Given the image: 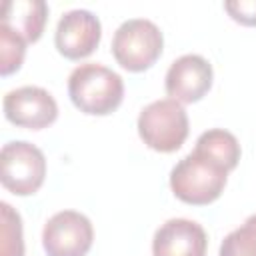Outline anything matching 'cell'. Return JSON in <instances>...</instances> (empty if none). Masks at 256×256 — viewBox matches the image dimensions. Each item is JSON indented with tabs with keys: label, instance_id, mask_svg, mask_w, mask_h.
<instances>
[{
	"label": "cell",
	"instance_id": "obj_1",
	"mask_svg": "<svg viewBox=\"0 0 256 256\" xmlns=\"http://www.w3.org/2000/svg\"><path fill=\"white\" fill-rule=\"evenodd\" d=\"M68 96L80 112L106 116L120 106L124 98V82L120 74L98 62L80 64L68 76Z\"/></svg>",
	"mask_w": 256,
	"mask_h": 256
},
{
	"label": "cell",
	"instance_id": "obj_2",
	"mask_svg": "<svg viewBox=\"0 0 256 256\" xmlns=\"http://www.w3.org/2000/svg\"><path fill=\"white\" fill-rule=\"evenodd\" d=\"M228 172L198 152L186 154L170 172L174 196L192 206H204L220 198Z\"/></svg>",
	"mask_w": 256,
	"mask_h": 256
},
{
	"label": "cell",
	"instance_id": "obj_3",
	"mask_svg": "<svg viewBox=\"0 0 256 256\" xmlns=\"http://www.w3.org/2000/svg\"><path fill=\"white\" fill-rule=\"evenodd\" d=\"M138 134L156 152H176L188 136V114L172 98L154 100L138 116Z\"/></svg>",
	"mask_w": 256,
	"mask_h": 256
},
{
	"label": "cell",
	"instance_id": "obj_4",
	"mask_svg": "<svg viewBox=\"0 0 256 256\" xmlns=\"http://www.w3.org/2000/svg\"><path fill=\"white\" fill-rule=\"evenodd\" d=\"M164 38L160 28L146 18H130L122 22L112 38V54L128 72L150 68L162 54Z\"/></svg>",
	"mask_w": 256,
	"mask_h": 256
},
{
	"label": "cell",
	"instance_id": "obj_5",
	"mask_svg": "<svg viewBox=\"0 0 256 256\" xmlns=\"http://www.w3.org/2000/svg\"><path fill=\"white\" fill-rule=\"evenodd\" d=\"M46 176V158L42 150L26 140H12L0 152V180L16 196L38 192Z\"/></svg>",
	"mask_w": 256,
	"mask_h": 256
},
{
	"label": "cell",
	"instance_id": "obj_6",
	"mask_svg": "<svg viewBox=\"0 0 256 256\" xmlns=\"http://www.w3.org/2000/svg\"><path fill=\"white\" fill-rule=\"evenodd\" d=\"M92 240V222L76 210L56 212L42 230V246L48 256H86Z\"/></svg>",
	"mask_w": 256,
	"mask_h": 256
},
{
	"label": "cell",
	"instance_id": "obj_7",
	"mask_svg": "<svg viewBox=\"0 0 256 256\" xmlns=\"http://www.w3.org/2000/svg\"><path fill=\"white\" fill-rule=\"evenodd\" d=\"M2 108L8 122L30 130L46 128L58 116V104L54 96L40 86H20L10 90L4 96Z\"/></svg>",
	"mask_w": 256,
	"mask_h": 256
},
{
	"label": "cell",
	"instance_id": "obj_8",
	"mask_svg": "<svg viewBox=\"0 0 256 256\" xmlns=\"http://www.w3.org/2000/svg\"><path fill=\"white\" fill-rule=\"evenodd\" d=\"M102 38V26L98 16L90 10H68L62 14L56 26L54 42L58 52L68 60H80L90 56Z\"/></svg>",
	"mask_w": 256,
	"mask_h": 256
},
{
	"label": "cell",
	"instance_id": "obj_9",
	"mask_svg": "<svg viewBox=\"0 0 256 256\" xmlns=\"http://www.w3.org/2000/svg\"><path fill=\"white\" fill-rule=\"evenodd\" d=\"M212 64L200 54H184L176 58L166 72V92L180 104L198 102L212 86Z\"/></svg>",
	"mask_w": 256,
	"mask_h": 256
},
{
	"label": "cell",
	"instance_id": "obj_10",
	"mask_svg": "<svg viewBox=\"0 0 256 256\" xmlns=\"http://www.w3.org/2000/svg\"><path fill=\"white\" fill-rule=\"evenodd\" d=\"M206 246L204 228L188 218L166 220L152 238L154 256H206Z\"/></svg>",
	"mask_w": 256,
	"mask_h": 256
},
{
	"label": "cell",
	"instance_id": "obj_11",
	"mask_svg": "<svg viewBox=\"0 0 256 256\" xmlns=\"http://www.w3.org/2000/svg\"><path fill=\"white\" fill-rule=\"evenodd\" d=\"M48 18V6L44 0H6L0 10L2 26L22 36L26 42H36Z\"/></svg>",
	"mask_w": 256,
	"mask_h": 256
},
{
	"label": "cell",
	"instance_id": "obj_12",
	"mask_svg": "<svg viewBox=\"0 0 256 256\" xmlns=\"http://www.w3.org/2000/svg\"><path fill=\"white\" fill-rule=\"evenodd\" d=\"M194 152L206 156L214 164L222 166L226 172L234 170L240 160V144L236 136L224 128H212L198 136Z\"/></svg>",
	"mask_w": 256,
	"mask_h": 256
},
{
	"label": "cell",
	"instance_id": "obj_13",
	"mask_svg": "<svg viewBox=\"0 0 256 256\" xmlns=\"http://www.w3.org/2000/svg\"><path fill=\"white\" fill-rule=\"evenodd\" d=\"M0 256H24L22 220L8 202H0Z\"/></svg>",
	"mask_w": 256,
	"mask_h": 256
},
{
	"label": "cell",
	"instance_id": "obj_14",
	"mask_svg": "<svg viewBox=\"0 0 256 256\" xmlns=\"http://www.w3.org/2000/svg\"><path fill=\"white\" fill-rule=\"evenodd\" d=\"M218 256H256V214L222 240Z\"/></svg>",
	"mask_w": 256,
	"mask_h": 256
},
{
	"label": "cell",
	"instance_id": "obj_15",
	"mask_svg": "<svg viewBox=\"0 0 256 256\" xmlns=\"http://www.w3.org/2000/svg\"><path fill=\"white\" fill-rule=\"evenodd\" d=\"M26 54V40L12 32L8 26L0 24V72L8 76L22 66Z\"/></svg>",
	"mask_w": 256,
	"mask_h": 256
},
{
	"label": "cell",
	"instance_id": "obj_16",
	"mask_svg": "<svg viewBox=\"0 0 256 256\" xmlns=\"http://www.w3.org/2000/svg\"><path fill=\"white\" fill-rule=\"evenodd\" d=\"M224 10L232 20L244 26H256V0H232L224 2Z\"/></svg>",
	"mask_w": 256,
	"mask_h": 256
}]
</instances>
